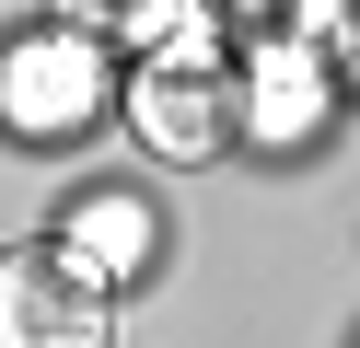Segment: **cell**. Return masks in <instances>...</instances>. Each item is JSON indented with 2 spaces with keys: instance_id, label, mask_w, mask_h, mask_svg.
Returning <instances> with one entry per match:
<instances>
[{
  "instance_id": "obj_5",
  "label": "cell",
  "mask_w": 360,
  "mask_h": 348,
  "mask_svg": "<svg viewBox=\"0 0 360 348\" xmlns=\"http://www.w3.org/2000/svg\"><path fill=\"white\" fill-rule=\"evenodd\" d=\"M58 244H70L82 267L117 290V278H140L151 255H163V221H151V198H140V186H94V198L70 209V232H58Z\"/></svg>"
},
{
  "instance_id": "obj_6",
  "label": "cell",
  "mask_w": 360,
  "mask_h": 348,
  "mask_svg": "<svg viewBox=\"0 0 360 348\" xmlns=\"http://www.w3.org/2000/svg\"><path fill=\"white\" fill-rule=\"evenodd\" d=\"M198 23H256V12H279V0H186Z\"/></svg>"
},
{
  "instance_id": "obj_3",
  "label": "cell",
  "mask_w": 360,
  "mask_h": 348,
  "mask_svg": "<svg viewBox=\"0 0 360 348\" xmlns=\"http://www.w3.org/2000/svg\"><path fill=\"white\" fill-rule=\"evenodd\" d=\"M105 116V35L47 23V35L0 46V128L12 139H82Z\"/></svg>"
},
{
  "instance_id": "obj_4",
  "label": "cell",
  "mask_w": 360,
  "mask_h": 348,
  "mask_svg": "<svg viewBox=\"0 0 360 348\" xmlns=\"http://www.w3.org/2000/svg\"><path fill=\"white\" fill-rule=\"evenodd\" d=\"M337 105V58H314V46L267 35V46H233V116L244 139H314Z\"/></svg>"
},
{
  "instance_id": "obj_2",
  "label": "cell",
  "mask_w": 360,
  "mask_h": 348,
  "mask_svg": "<svg viewBox=\"0 0 360 348\" xmlns=\"http://www.w3.org/2000/svg\"><path fill=\"white\" fill-rule=\"evenodd\" d=\"M0 348H117V290L70 244L0 255Z\"/></svg>"
},
{
  "instance_id": "obj_1",
  "label": "cell",
  "mask_w": 360,
  "mask_h": 348,
  "mask_svg": "<svg viewBox=\"0 0 360 348\" xmlns=\"http://www.w3.org/2000/svg\"><path fill=\"white\" fill-rule=\"evenodd\" d=\"M128 128L151 139L163 162H210L244 139L233 116V23H174V35L140 46V70H128Z\"/></svg>"
}]
</instances>
